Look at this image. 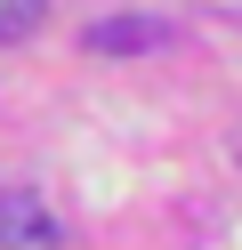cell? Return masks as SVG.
<instances>
[{
    "label": "cell",
    "instance_id": "3957f363",
    "mask_svg": "<svg viewBox=\"0 0 242 250\" xmlns=\"http://www.w3.org/2000/svg\"><path fill=\"white\" fill-rule=\"evenodd\" d=\"M41 17H48V0H0V41H24Z\"/></svg>",
    "mask_w": 242,
    "mask_h": 250
},
{
    "label": "cell",
    "instance_id": "6da1fadb",
    "mask_svg": "<svg viewBox=\"0 0 242 250\" xmlns=\"http://www.w3.org/2000/svg\"><path fill=\"white\" fill-rule=\"evenodd\" d=\"M0 250H65L57 210H48L41 194H24V186H8V194H0Z\"/></svg>",
    "mask_w": 242,
    "mask_h": 250
},
{
    "label": "cell",
    "instance_id": "7a4b0ae2",
    "mask_svg": "<svg viewBox=\"0 0 242 250\" xmlns=\"http://www.w3.org/2000/svg\"><path fill=\"white\" fill-rule=\"evenodd\" d=\"M154 41H161V24H145V17L89 24V49H105V57H137V49H154Z\"/></svg>",
    "mask_w": 242,
    "mask_h": 250
}]
</instances>
